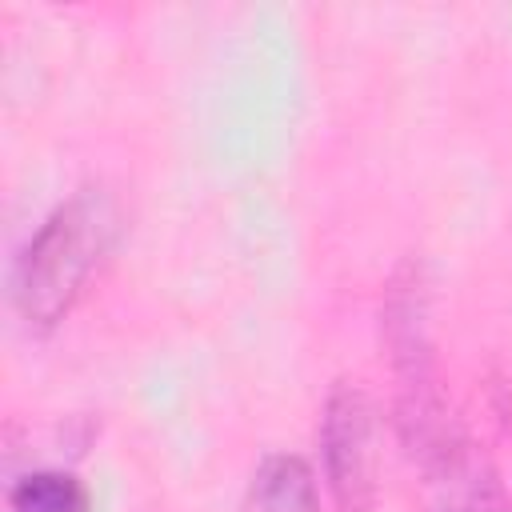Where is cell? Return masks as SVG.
Returning a JSON list of instances; mask_svg holds the SVG:
<instances>
[{
  "mask_svg": "<svg viewBox=\"0 0 512 512\" xmlns=\"http://www.w3.org/2000/svg\"><path fill=\"white\" fill-rule=\"evenodd\" d=\"M112 236L116 212L108 196L76 192L56 204L12 260L8 304L16 320L36 336L60 328L88 292V280L112 248Z\"/></svg>",
  "mask_w": 512,
  "mask_h": 512,
  "instance_id": "obj_1",
  "label": "cell"
},
{
  "mask_svg": "<svg viewBox=\"0 0 512 512\" xmlns=\"http://www.w3.org/2000/svg\"><path fill=\"white\" fill-rule=\"evenodd\" d=\"M360 380H336L320 412V460L336 512H372L380 492V420Z\"/></svg>",
  "mask_w": 512,
  "mask_h": 512,
  "instance_id": "obj_2",
  "label": "cell"
},
{
  "mask_svg": "<svg viewBox=\"0 0 512 512\" xmlns=\"http://www.w3.org/2000/svg\"><path fill=\"white\" fill-rule=\"evenodd\" d=\"M380 340L392 364L396 404L444 396L436 376V344H432V284L424 260L416 256H408L384 288Z\"/></svg>",
  "mask_w": 512,
  "mask_h": 512,
  "instance_id": "obj_3",
  "label": "cell"
},
{
  "mask_svg": "<svg viewBox=\"0 0 512 512\" xmlns=\"http://www.w3.org/2000/svg\"><path fill=\"white\" fill-rule=\"evenodd\" d=\"M420 504L424 512H512L496 464L472 436L420 464Z\"/></svg>",
  "mask_w": 512,
  "mask_h": 512,
  "instance_id": "obj_4",
  "label": "cell"
},
{
  "mask_svg": "<svg viewBox=\"0 0 512 512\" xmlns=\"http://www.w3.org/2000/svg\"><path fill=\"white\" fill-rule=\"evenodd\" d=\"M248 504L252 512H324L316 472L296 452H268L252 468Z\"/></svg>",
  "mask_w": 512,
  "mask_h": 512,
  "instance_id": "obj_5",
  "label": "cell"
},
{
  "mask_svg": "<svg viewBox=\"0 0 512 512\" xmlns=\"http://www.w3.org/2000/svg\"><path fill=\"white\" fill-rule=\"evenodd\" d=\"M8 512H92V492L68 468H32L8 484Z\"/></svg>",
  "mask_w": 512,
  "mask_h": 512,
  "instance_id": "obj_6",
  "label": "cell"
}]
</instances>
